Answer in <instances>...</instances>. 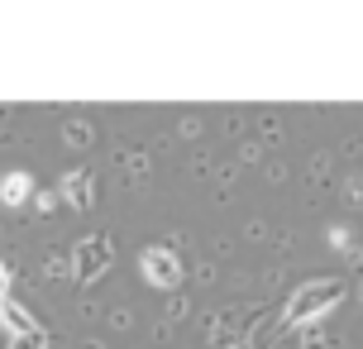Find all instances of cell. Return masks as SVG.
<instances>
[{
    "mask_svg": "<svg viewBox=\"0 0 363 349\" xmlns=\"http://www.w3.org/2000/svg\"><path fill=\"white\" fill-rule=\"evenodd\" d=\"M24 182H29L24 172H10V177L0 182V201H19V196H24Z\"/></svg>",
    "mask_w": 363,
    "mask_h": 349,
    "instance_id": "1",
    "label": "cell"
}]
</instances>
